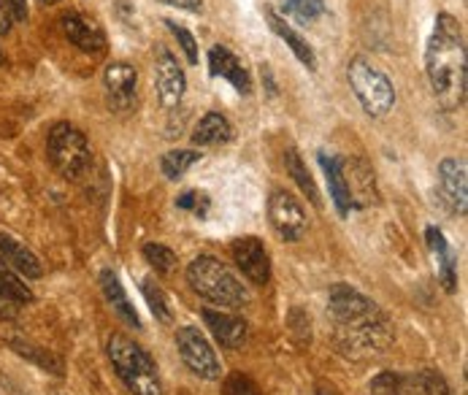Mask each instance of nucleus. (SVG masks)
<instances>
[{
	"mask_svg": "<svg viewBox=\"0 0 468 395\" xmlns=\"http://www.w3.org/2000/svg\"><path fill=\"white\" fill-rule=\"evenodd\" d=\"M425 74L436 103L444 111H457L465 103V38L452 14H439L431 41L425 46Z\"/></svg>",
	"mask_w": 468,
	"mask_h": 395,
	"instance_id": "1",
	"label": "nucleus"
},
{
	"mask_svg": "<svg viewBox=\"0 0 468 395\" xmlns=\"http://www.w3.org/2000/svg\"><path fill=\"white\" fill-rule=\"evenodd\" d=\"M187 285L206 301L228 309H241L249 304V290L238 276L212 255H200L187 265Z\"/></svg>",
	"mask_w": 468,
	"mask_h": 395,
	"instance_id": "2",
	"label": "nucleus"
},
{
	"mask_svg": "<svg viewBox=\"0 0 468 395\" xmlns=\"http://www.w3.org/2000/svg\"><path fill=\"white\" fill-rule=\"evenodd\" d=\"M106 355H109L117 376L125 382V387L133 395H163L158 363L152 360V355L144 347L130 342L128 336L114 333L106 344Z\"/></svg>",
	"mask_w": 468,
	"mask_h": 395,
	"instance_id": "3",
	"label": "nucleus"
},
{
	"mask_svg": "<svg viewBox=\"0 0 468 395\" xmlns=\"http://www.w3.org/2000/svg\"><path fill=\"white\" fill-rule=\"evenodd\" d=\"M347 79L369 117H385L387 111H393L395 87L369 58H352L347 66Z\"/></svg>",
	"mask_w": 468,
	"mask_h": 395,
	"instance_id": "4",
	"label": "nucleus"
},
{
	"mask_svg": "<svg viewBox=\"0 0 468 395\" xmlns=\"http://www.w3.org/2000/svg\"><path fill=\"white\" fill-rule=\"evenodd\" d=\"M46 154L49 162L55 165V171L66 179H76L84 174L90 165V141L87 136L71 125V122H58L46 136Z\"/></svg>",
	"mask_w": 468,
	"mask_h": 395,
	"instance_id": "5",
	"label": "nucleus"
},
{
	"mask_svg": "<svg viewBox=\"0 0 468 395\" xmlns=\"http://www.w3.org/2000/svg\"><path fill=\"white\" fill-rule=\"evenodd\" d=\"M176 350L182 363L200 379H220L222 374V363L214 352V347L209 344V338H206L195 325H184L176 330Z\"/></svg>",
	"mask_w": 468,
	"mask_h": 395,
	"instance_id": "6",
	"label": "nucleus"
},
{
	"mask_svg": "<svg viewBox=\"0 0 468 395\" xmlns=\"http://www.w3.org/2000/svg\"><path fill=\"white\" fill-rule=\"evenodd\" d=\"M269 219H271V228L279 233V239H285L290 244L300 241L308 231L306 209L300 206V201L292 193H287L282 187H277L269 198Z\"/></svg>",
	"mask_w": 468,
	"mask_h": 395,
	"instance_id": "7",
	"label": "nucleus"
},
{
	"mask_svg": "<svg viewBox=\"0 0 468 395\" xmlns=\"http://www.w3.org/2000/svg\"><path fill=\"white\" fill-rule=\"evenodd\" d=\"M154 84H158V98L163 108L179 106L187 79H184L182 66L176 63V58L166 46H158V51H154Z\"/></svg>",
	"mask_w": 468,
	"mask_h": 395,
	"instance_id": "8",
	"label": "nucleus"
},
{
	"mask_svg": "<svg viewBox=\"0 0 468 395\" xmlns=\"http://www.w3.org/2000/svg\"><path fill=\"white\" fill-rule=\"evenodd\" d=\"M230 252H233L236 265L241 268V273L252 281V285H269L271 257H269V249L263 247V241L254 236H244V239L233 241Z\"/></svg>",
	"mask_w": 468,
	"mask_h": 395,
	"instance_id": "9",
	"label": "nucleus"
},
{
	"mask_svg": "<svg viewBox=\"0 0 468 395\" xmlns=\"http://www.w3.org/2000/svg\"><path fill=\"white\" fill-rule=\"evenodd\" d=\"M439 187L449 209L460 217L468 211V179H465V160L463 157H444L439 162Z\"/></svg>",
	"mask_w": 468,
	"mask_h": 395,
	"instance_id": "10",
	"label": "nucleus"
},
{
	"mask_svg": "<svg viewBox=\"0 0 468 395\" xmlns=\"http://www.w3.org/2000/svg\"><path fill=\"white\" fill-rule=\"evenodd\" d=\"M103 84H106L109 106L114 111H128L136 103L138 74L130 63H109L103 71Z\"/></svg>",
	"mask_w": 468,
	"mask_h": 395,
	"instance_id": "11",
	"label": "nucleus"
},
{
	"mask_svg": "<svg viewBox=\"0 0 468 395\" xmlns=\"http://www.w3.org/2000/svg\"><path fill=\"white\" fill-rule=\"evenodd\" d=\"M60 28H63L66 38L76 49H82L84 54H103V51H106V36H103V30L92 20L71 12V14L60 17Z\"/></svg>",
	"mask_w": 468,
	"mask_h": 395,
	"instance_id": "12",
	"label": "nucleus"
},
{
	"mask_svg": "<svg viewBox=\"0 0 468 395\" xmlns=\"http://www.w3.org/2000/svg\"><path fill=\"white\" fill-rule=\"evenodd\" d=\"M203 320L209 325L212 336L217 338V344L225 350H241L246 344V322L236 314L228 312H214V309H203Z\"/></svg>",
	"mask_w": 468,
	"mask_h": 395,
	"instance_id": "13",
	"label": "nucleus"
},
{
	"mask_svg": "<svg viewBox=\"0 0 468 395\" xmlns=\"http://www.w3.org/2000/svg\"><path fill=\"white\" fill-rule=\"evenodd\" d=\"M209 68H212V76L228 79L241 95L252 92V79H249L246 68L241 66V60L236 58V54L228 46H222V43L212 46V51H209Z\"/></svg>",
	"mask_w": 468,
	"mask_h": 395,
	"instance_id": "14",
	"label": "nucleus"
},
{
	"mask_svg": "<svg viewBox=\"0 0 468 395\" xmlns=\"http://www.w3.org/2000/svg\"><path fill=\"white\" fill-rule=\"evenodd\" d=\"M425 241L431 247V252L436 255V263H439V281L447 293H455L457 290V252L452 249V244L447 241V236L439 231V228H431L425 231Z\"/></svg>",
	"mask_w": 468,
	"mask_h": 395,
	"instance_id": "15",
	"label": "nucleus"
},
{
	"mask_svg": "<svg viewBox=\"0 0 468 395\" xmlns=\"http://www.w3.org/2000/svg\"><path fill=\"white\" fill-rule=\"evenodd\" d=\"M100 290H103V296H106L109 306L117 312V317H120L122 322H128L130 328H141V317H138V312L133 309V304H130V298H128V293H125V288H122L120 276H117L112 268L100 271Z\"/></svg>",
	"mask_w": 468,
	"mask_h": 395,
	"instance_id": "16",
	"label": "nucleus"
},
{
	"mask_svg": "<svg viewBox=\"0 0 468 395\" xmlns=\"http://www.w3.org/2000/svg\"><path fill=\"white\" fill-rule=\"evenodd\" d=\"M0 260H4L6 265H12L25 279H41L43 276V268H41L38 257L25 244H20L17 239H12L6 233H0Z\"/></svg>",
	"mask_w": 468,
	"mask_h": 395,
	"instance_id": "17",
	"label": "nucleus"
},
{
	"mask_svg": "<svg viewBox=\"0 0 468 395\" xmlns=\"http://www.w3.org/2000/svg\"><path fill=\"white\" fill-rule=\"evenodd\" d=\"M320 165L328 177V190H331V198H333V206L341 217H349L352 211V195H349V187H347V177H344V162L328 152H320Z\"/></svg>",
	"mask_w": 468,
	"mask_h": 395,
	"instance_id": "18",
	"label": "nucleus"
},
{
	"mask_svg": "<svg viewBox=\"0 0 468 395\" xmlns=\"http://www.w3.org/2000/svg\"><path fill=\"white\" fill-rule=\"evenodd\" d=\"M344 177H347V187H349V195H352V209L355 206H369L371 201H377L374 171L363 160H355L352 165L344 162Z\"/></svg>",
	"mask_w": 468,
	"mask_h": 395,
	"instance_id": "19",
	"label": "nucleus"
},
{
	"mask_svg": "<svg viewBox=\"0 0 468 395\" xmlns=\"http://www.w3.org/2000/svg\"><path fill=\"white\" fill-rule=\"evenodd\" d=\"M269 22H271V30L292 49L295 58H298L308 71H315V68H317V58H315V49L308 46V41H306L298 30H292L290 22H287L285 17H279L277 12H269Z\"/></svg>",
	"mask_w": 468,
	"mask_h": 395,
	"instance_id": "20",
	"label": "nucleus"
},
{
	"mask_svg": "<svg viewBox=\"0 0 468 395\" xmlns=\"http://www.w3.org/2000/svg\"><path fill=\"white\" fill-rule=\"evenodd\" d=\"M230 138H233V128L220 111L203 115L192 130V144H198V146H220V144H228Z\"/></svg>",
	"mask_w": 468,
	"mask_h": 395,
	"instance_id": "21",
	"label": "nucleus"
},
{
	"mask_svg": "<svg viewBox=\"0 0 468 395\" xmlns=\"http://www.w3.org/2000/svg\"><path fill=\"white\" fill-rule=\"evenodd\" d=\"M369 395H423L420 376L382 371L369 382Z\"/></svg>",
	"mask_w": 468,
	"mask_h": 395,
	"instance_id": "22",
	"label": "nucleus"
},
{
	"mask_svg": "<svg viewBox=\"0 0 468 395\" xmlns=\"http://www.w3.org/2000/svg\"><path fill=\"white\" fill-rule=\"evenodd\" d=\"M285 165H287V174H290V177L295 179V185L300 187V193L311 201V206L320 209V190H317V185H315V179H311L306 162L300 160V154H298L295 149H290V152L285 154Z\"/></svg>",
	"mask_w": 468,
	"mask_h": 395,
	"instance_id": "23",
	"label": "nucleus"
},
{
	"mask_svg": "<svg viewBox=\"0 0 468 395\" xmlns=\"http://www.w3.org/2000/svg\"><path fill=\"white\" fill-rule=\"evenodd\" d=\"M9 344H12V350L20 355V358H27V360H33L35 366H41L43 371H51L55 376H63L66 371H63V360L60 358H55L49 350H43V347H35V344H30V342H22V338H9Z\"/></svg>",
	"mask_w": 468,
	"mask_h": 395,
	"instance_id": "24",
	"label": "nucleus"
},
{
	"mask_svg": "<svg viewBox=\"0 0 468 395\" xmlns=\"http://www.w3.org/2000/svg\"><path fill=\"white\" fill-rule=\"evenodd\" d=\"M200 160V152H192V149H171L163 154L160 160V168H163V174L166 179H179L184 177L190 168Z\"/></svg>",
	"mask_w": 468,
	"mask_h": 395,
	"instance_id": "25",
	"label": "nucleus"
},
{
	"mask_svg": "<svg viewBox=\"0 0 468 395\" xmlns=\"http://www.w3.org/2000/svg\"><path fill=\"white\" fill-rule=\"evenodd\" d=\"M141 293H144V298H146V304H149V309H152V314L158 317L160 322H174V312H171V301L166 298V293L154 285L152 279H144L141 281Z\"/></svg>",
	"mask_w": 468,
	"mask_h": 395,
	"instance_id": "26",
	"label": "nucleus"
},
{
	"mask_svg": "<svg viewBox=\"0 0 468 395\" xmlns=\"http://www.w3.org/2000/svg\"><path fill=\"white\" fill-rule=\"evenodd\" d=\"M144 260L158 271V273H171L174 268H176V252L171 249V247H166V244H154V241H149V244H144Z\"/></svg>",
	"mask_w": 468,
	"mask_h": 395,
	"instance_id": "27",
	"label": "nucleus"
},
{
	"mask_svg": "<svg viewBox=\"0 0 468 395\" xmlns=\"http://www.w3.org/2000/svg\"><path fill=\"white\" fill-rule=\"evenodd\" d=\"M0 285H4L20 304H30L33 301V290L25 285V276H20L12 265H6L0 260Z\"/></svg>",
	"mask_w": 468,
	"mask_h": 395,
	"instance_id": "28",
	"label": "nucleus"
},
{
	"mask_svg": "<svg viewBox=\"0 0 468 395\" xmlns=\"http://www.w3.org/2000/svg\"><path fill=\"white\" fill-rule=\"evenodd\" d=\"M285 9L298 22H315L317 17L325 14V4H323V0H285Z\"/></svg>",
	"mask_w": 468,
	"mask_h": 395,
	"instance_id": "29",
	"label": "nucleus"
},
{
	"mask_svg": "<svg viewBox=\"0 0 468 395\" xmlns=\"http://www.w3.org/2000/svg\"><path fill=\"white\" fill-rule=\"evenodd\" d=\"M287 325H290V330H292V336H295V342L303 347V344H308L311 342V320H308V314L303 312V309H292L290 312V317H287Z\"/></svg>",
	"mask_w": 468,
	"mask_h": 395,
	"instance_id": "30",
	"label": "nucleus"
},
{
	"mask_svg": "<svg viewBox=\"0 0 468 395\" xmlns=\"http://www.w3.org/2000/svg\"><path fill=\"white\" fill-rule=\"evenodd\" d=\"M176 206L184 209V211H192L195 217H206L209 214V198H206V193H198V190H187L176 198Z\"/></svg>",
	"mask_w": 468,
	"mask_h": 395,
	"instance_id": "31",
	"label": "nucleus"
},
{
	"mask_svg": "<svg viewBox=\"0 0 468 395\" xmlns=\"http://www.w3.org/2000/svg\"><path fill=\"white\" fill-rule=\"evenodd\" d=\"M166 25H168V30L174 33V38L179 41L182 51L187 54V60H190L192 66H198V41L192 38V33H190L187 28H182V25L171 22V20H166Z\"/></svg>",
	"mask_w": 468,
	"mask_h": 395,
	"instance_id": "32",
	"label": "nucleus"
},
{
	"mask_svg": "<svg viewBox=\"0 0 468 395\" xmlns=\"http://www.w3.org/2000/svg\"><path fill=\"white\" fill-rule=\"evenodd\" d=\"M222 395H263V392H260V387H257L249 376H244V374H230V376L225 379Z\"/></svg>",
	"mask_w": 468,
	"mask_h": 395,
	"instance_id": "33",
	"label": "nucleus"
},
{
	"mask_svg": "<svg viewBox=\"0 0 468 395\" xmlns=\"http://www.w3.org/2000/svg\"><path fill=\"white\" fill-rule=\"evenodd\" d=\"M420 384H423V395H452L447 379L439 371H433V368L420 374Z\"/></svg>",
	"mask_w": 468,
	"mask_h": 395,
	"instance_id": "34",
	"label": "nucleus"
},
{
	"mask_svg": "<svg viewBox=\"0 0 468 395\" xmlns=\"http://www.w3.org/2000/svg\"><path fill=\"white\" fill-rule=\"evenodd\" d=\"M20 309H22V304L4 288V285H0V320H17L20 317Z\"/></svg>",
	"mask_w": 468,
	"mask_h": 395,
	"instance_id": "35",
	"label": "nucleus"
},
{
	"mask_svg": "<svg viewBox=\"0 0 468 395\" xmlns=\"http://www.w3.org/2000/svg\"><path fill=\"white\" fill-rule=\"evenodd\" d=\"M0 6L9 12L12 22H27V17H30L27 0H0Z\"/></svg>",
	"mask_w": 468,
	"mask_h": 395,
	"instance_id": "36",
	"label": "nucleus"
},
{
	"mask_svg": "<svg viewBox=\"0 0 468 395\" xmlns=\"http://www.w3.org/2000/svg\"><path fill=\"white\" fill-rule=\"evenodd\" d=\"M163 4L184 9V12H200V0H163Z\"/></svg>",
	"mask_w": 468,
	"mask_h": 395,
	"instance_id": "37",
	"label": "nucleus"
},
{
	"mask_svg": "<svg viewBox=\"0 0 468 395\" xmlns=\"http://www.w3.org/2000/svg\"><path fill=\"white\" fill-rule=\"evenodd\" d=\"M9 33H12V17L4 6H0V36H9Z\"/></svg>",
	"mask_w": 468,
	"mask_h": 395,
	"instance_id": "38",
	"label": "nucleus"
},
{
	"mask_svg": "<svg viewBox=\"0 0 468 395\" xmlns=\"http://www.w3.org/2000/svg\"><path fill=\"white\" fill-rule=\"evenodd\" d=\"M315 395H339V392H336V387H333V384H325V382H320Z\"/></svg>",
	"mask_w": 468,
	"mask_h": 395,
	"instance_id": "39",
	"label": "nucleus"
},
{
	"mask_svg": "<svg viewBox=\"0 0 468 395\" xmlns=\"http://www.w3.org/2000/svg\"><path fill=\"white\" fill-rule=\"evenodd\" d=\"M43 6H55V4H60V0H41Z\"/></svg>",
	"mask_w": 468,
	"mask_h": 395,
	"instance_id": "40",
	"label": "nucleus"
},
{
	"mask_svg": "<svg viewBox=\"0 0 468 395\" xmlns=\"http://www.w3.org/2000/svg\"><path fill=\"white\" fill-rule=\"evenodd\" d=\"M0 63H4V54H0Z\"/></svg>",
	"mask_w": 468,
	"mask_h": 395,
	"instance_id": "41",
	"label": "nucleus"
}]
</instances>
